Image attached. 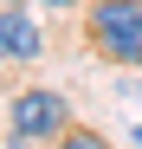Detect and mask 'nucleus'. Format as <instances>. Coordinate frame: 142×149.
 <instances>
[{
	"mask_svg": "<svg viewBox=\"0 0 142 149\" xmlns=\"http://www.w3.org/2000/svg\"><path fill=\"white\" fill-rule=\"evenodd\" d=\"M90 45L116 65H142V0H90Z\"/></svg>",
	"mask_w": 142,
	"mask_h": 149,
	"instance_id": "f257e3e1",
	"label": "nucleus"
},
{
	"mask_svg": "<svg viewBox=\"0 0 142 149\" xmlns=\"http://www.w3.org/2000/svg\"><path fill=\"white\" fill-rule=\"evenodd\" d=\"M7 117H13V136H19V143H52V136L71 130L58 91H19L13 104H7Z\"/></svg>",
	"mask_w": 142,
	"mask_h": 149,
	"instance_id": "f03ea898",
	"label": "nucleus"
},
{
	"mask_svg": "<svg viewBox=\"0 0 142 149\" xmlns=\"http://www.w3.org/2000/svg\"><path fill=\"white\" fill-rule=\"evenodd\" d=\"M39 45H45V39H39V19H32L26 7H0V58H26V65H32Z\"/></svg>",
	"mask_w": 142,
	"mask_h": 149,
	"instance_id": "7ed1b4c3",
	"label": "nucleus"
},
{
	"mask_svg": "<svg viewBox=\"0 0 142 149\" xmlns=\"http://www.w3.org/2000/svg\"><path fill=\"white\" fill-rule=\"evenodd\" d=\"M39 7H78V0H39Z\"/></svg>",
	"mask_w": 142,
	"mask_h": 149,
	"instance_id": "20e7f679",
	"label": "nucleus"
},
{
	"mask_svg": "<svg viewBox=\"0 0 142 149\" xmlns=\"http://www.w3.org/2000/svg\"><path fill=\"white\" fill-rule=\"evenodd\" d=\"M136 143H142V130H136Z\"/></svg>",
	"mask_w": 142,
	"mask_h": 149,
	"instance_id": "39448f33",
	"label": "nucleus"
}]
</instances>
